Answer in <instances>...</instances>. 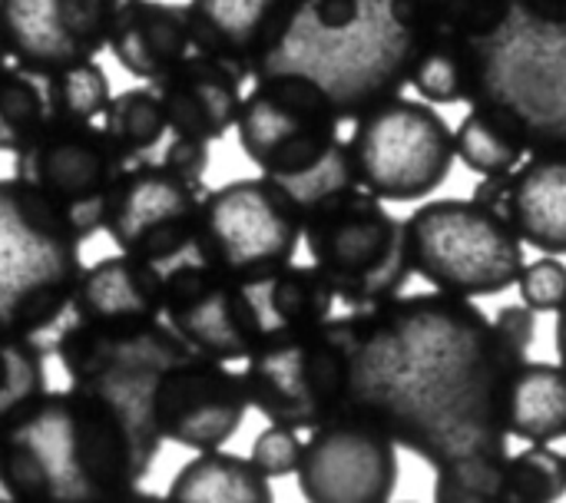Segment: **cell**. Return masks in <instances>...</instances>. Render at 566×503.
<instances>
[{
    "label": "cell",
    "instance_id": "f546056e",
    "mask_svg": "<svg viewBox=\"0 0 566 503\" xmlns=\"http://www.w3.org/2000/svg\"><path fill=\"white\" fill-rule=\"evenodd\" d=\"M50 129V99L43 70L7 60L0 66V153H20Z\"/></svg>",
    "mask_w": 566,
    "mask_h": 503
},
{
    "label": "cell",
    "instance_id": "d6986e66",
    "mask_svg": "<svg viewBox=\"0 0 566 503\" xmlns=\"http://www.w3.org/2000/svg\"><path fill=\"white\" fill-rule=\"evenodd\" d=\"M292 10L295 0H186L192 50L255 80L282 43Z\"/></svg>",
    "mask_w": 566,
    "mask_h": 503
},
{
    "label": "cell",
    "instance_id": "5bb4252c",
    "mask_svg": "<svg viewBox=\"0 0 566 503\" xmlns=\"http://www.w3.org/2000/svg\"><path fill=\"white\" fill-rule=\"evenodd\" d=\"M163 322L196 352L212 361H245L265 328L249 279L216 272L196 259L166 269Z\"/></svg>",
    "mask_w": 566,
    "mask_h": 503
},
{
    "label": "cell",
    "instance_id": "d6a6232c",
    "mask_svg": "<svg viewBox=\"0 0 566 503\" xmlns=\"http://www.w3.org/2000/svg\"><path fill=\"white\" fill-rule=\"evenodd\" d=\"M434 503H507V451L468 454L434 468Z\"/></svg>",
    "mask_w": 566,
    "mask_h": 503
},
{
    "label": "cell",
    "instance_id": "5b68a950",
    "mask_svg": "<svg viewBox=\"0 0 566 503\" xmlns=\"http://www.w3.org/2000/svg\"><path fill=\"white\" fill-rule=\"evenodd\" d=\"M302 239L335 302L352 312L398 298L415 275L405 219L368 189H352L305 216Z\"/></svg>",
    "mask_w": 566,
    "mask_h": 503
},
{
    "label": "cell",
    "instance_id": "836d02e7",
    "mask_svg": "<svg viewBox=\"0 0 566 503\" xmlns=\"http://www.w3.org/2000/svg\"><path fill=\"white\" fill-rule=\"evenodd\" d=\"M566 497V454L531 444L507 454V503H560Z\"/></svg>",
    "mask_w": 566,
    "mask_h": 503
},
{
    "label": "cell",
    "instance_id": "1f68e13d",
    "mask_svg": "<svg viewBox=\"0 0 566 503\" xmlns=\"http://www.w3.org/2000/svg\"><path fill=\"white\" fill-rule=\"evenodd\" d=\"M46 391V348L33 335L0 332V428Z\"/></svg>",
    "mask_w": 566,
    "mask_h": 503
},
{
    "label": "cell",
    "instance_id": "44dd1931",
    "mask_svg": "<svg viewBox=\"0 0 566 503\" xmlns=\"http://www.w3.org/2000/svg\"><path fill=\"white\" fill-rule=\"evenodd\" d=\"M242 80L245 76L222 60L192 50L172 70L149 80V86L156 90L172 133L216 143L239 119Z\"/></svg>",
    "mask_w": 566,
    "mask_h": 503
},
{
    "label": "cell",
    "instance_id": "8fae6325",
    "mask_svg": "<svg viewBox=\"0 0 566 503\" xmlns=\"http://www.w3.org/2000/svg\"><path fill=\"white\" fill-rule=\"evenodd\" d=\"M302 229V212L272 179H232L202 196L189 259L235 279H262L295 262Z\"/></svg>",
    "mask_w": 566,
    "mask_h": 503
},
{
    "label": "cell",
    "instance_id": "277c9868",
    "mask_svg": "<svg viewBox=\"0 0 566 503\" xmlns=\"http://www.w3.org/2000/svg\"><path fill=\"white\" fill-rule=\"evenodd\" d=\"M332 96L302 73H265L242 96L235 119L242 153L305 216L361 189Z\"/></svg>",
    "mask_w": 566,
    "mask_h": 503
},
{
    "label": "cell",
    "instance_id": "4dcf8cb0",
    "mask_svg": "<svg viewBox=\"0 0 566 503\" xmlns=\"http://www.w3.org/2000/svg\"><path fill=\"white\" fill-rule=\"evenodd\" d=\"M46 76V99H50V126H80L96 123L109 99V76L96 60L43 70Z\"/></svg>",
    "mask_w": 566,
    "mask_h": 503
},
{
    "label": "cell",
    "instance_id": "ffe728a7",
    "mask_svg": "<svg viewBox=\"0 0 566 503\" xmlns=\"http://www.w3.org/2000/svg\"><path fill=\"white\" fill-rule=\"evenodd\" d=\"M166 269L133 255H106L83 265L63 322L83 328H139L163 318Z\"/></svg>",
    "mask_w": 566,
    "mask_h": 503
},
{
    "label": "cell",
    "instance_id": "7c38bea8",
    "mask_svg": "<svg viewBox=\"0 0 566 503\" xmlns=\"http://www.w3.org/2000/svg\"><path fill=\"white\" fill-rule=\"evenodd\" d=\"M358 182L381 202L431 196L454 166V133L424 99H385L355 119L348 136Z\"/></svg>",
    "mask_w": 566,
    "mask_h": 503
},
{
    "label": "cell",
    "instance_id": "60d3db41",
    "mask_svg": "<svg viewBox=\"0 0 566 503\" xmlns=\"http://www.w3.org/2000/svg\"><path fill=\"white\" fill-rule=\"evenodd\" d=\"M557 355H560V365L566 368V302L557 308Z\"/></svg>",
    "mask_w": 566,
    "mask_h": 503
},
{
    "label": "cell",
    "instance_id": "f35d334b",
    "mask_svg": "<svg viewBox=\"0 0 566 503\" xmlns=\"http://www.w3.org/2000/svg\"><path fill=\"white\" fill-rule=\"evenodd\" d=\"M156 163H163L169 172H176V176H182L189 182H202V176L209 169V143L206 139H196V136L169 133V139L163 143Z\"/></svg>",
    "mask_w": 566,
    "mask_h": 503
},
{
    "label": "cell",
    "instance_id": "3957f363",
    "mask_svg": "<svg viewBox=\"0 0 566 503\" xmlns=\"http://www.w3.org/2000/svg\"><path fill=\"white\" fill-rule=\"evenodd\" d=\"M431 30V0H295L265 73H302L335 103L342 123L401 96Z\"/></svg>",
    "mask_w": 566,
    "mask_h": 503
},
{
    "label": "cell",
    "instance_id": "e0dca14e",
    "mask_svg": "<svg viewBox=\"0 0 566 503\" xmlns=\"http://www.w3.org/2000/svg\"><path fill=\"white\" fill-rule=\"evenodd\" d=\"M126 0H0V33L13 63L60 70L96 60Z\"/></svg>",
    "mask_w": 566,
    "mask_h": 503
},
{
    "label": "cell",
    "instance_id": "7a4b0ae2",
    "mask_svg": "<svg viewBox=\"0 0 566 503\" xmlns=\"http://www.w3.org/2000/svg\"><path fill=\"white\" fill-rule=\"evenodd\" d=\"M153 378L70 381L0 428V491L17 503H116L139 491L163 438Z\"/></svg>",
    "mask_w": 566,
    "mask_h": 503
},
{
    "label": "cell",
    "instance_id": "e575fe53",
    "mask_svg": "<svg viewBox=\"0 0 566 503\" xmlns=\"http://www.w3.org/2000/svg\"><path fill=\"white\" fill-rule=\"evenodd\" d=\"M517 0H431V17L438 27L471 40L488 43L514 17Z\"/></svg>",
    "mask_w": 566,
    "mask_h": 503
},
{
    "label": "cell",
    "instance_id": "ee69618b",
    "mask_svg": "<svg viewBox=\"0 0 566 503\" xmlns=\"http://www.w3.org/2000/svg\"><path fill=\"white\" fill-rule=\"evenodd\" d=\"M0 503H17V501H10V497H0Z\"/></svg>",
    "mask_w": 566,
    "mask_h": 503
},
{
    "label": "cell",
    "instance_id": "ab89813d",
    "mask_svg": "<svg viewBox=\"0 0 566 503\" xmlns=\"http://www.w3.org/2000/svg\"><path fill=\"white\" fill-rule=\"evenodd\" d=\"M521 13L544 20V23H566V0H517Z\"/></svg>",
    "mask_w": 566,
    "mask_h": 503
},
{
    "label": "cell",
    "instance_id": "83f0119b",
    "mask_svg": "<svg viewBox=\"0 0 566 503\" xmlns=\"http://www.w3.org/2000/svg\"><path fill=\"white\" fill-rule=\"evenodd\" d=\"M454 153L478 176H504L531 156V146L514 113L494 103H471L454 133Z\"/></svg>",
    "mask_w": 566,
    "mask_h": 503
},
{
    "label": "cell",
    "instance_id": "603a6c76",
    "mask_svg": "<svg viewBox=\"0 0 566 503\" xmlns=\"http://www.w3.org/2000/svg\"><path fill=\"white\" fill-rule=\"evenodd\" d=\"M504 219L527 245L566 255V153H531L511 172Z\"/></svg>",
    "mask_w": 566,
    "mask_h": 503
},
{
    "label": "cell",
    "instance_id": "9c48e42d",
    "mask_svg": "<svg viewBox=\"0 0 566 503\" xmlns=\"http://www.w3.org/2000/svg\"><path fill=\"white\" fill-rule=\"evenodd\" d=\"M352 352L345 318L262 342L245 358V395L269 425L312 431L348 408Z\"/></svg>",
    "mask_w": 566,
    "mask_h": 503
},
{
    "label": "cell",
    "instance_id": "74e56055",
    "mask_svg": "<svg viewBox=\"0 0 566 503\" xmlns=\"http://www.w3.org/2000/svg\"><path fill=\"white\" fill-rule=\"evenodd\" d=\"M494 338L504 352V358L517 368L527 361V352L537 338V312H531L524 302L521 305H504L497 308V315L491 318Z\"/></svg>",
    "mask_w": 566,
    "mask_h": 503
},
{
    "label": "cell",
    "instance_id": "2e32d148",
    "mask_svg": "<svg viewBox=\"0 0 566 503\" xmlns=\"http://www.w3.org/2000/svg\"><path fill=\"white\" fill-rule=\"evenodd\" d=\"M149 411L163 441L189 451H219L249 415L242 371L189 352L153 378Z\"/></svg>",
    "mask_w": 566,
    "mask_h": 503
},
{
    "label": "cell",
    "instance_id": "f1b7e54d",
    "mask_svg": "<svg viewBox=\"0 0 566 503\" xmlns=\"http://www.w3.org/2000/svg\"><path fill=\"white\" fill-rule=\"evenodd\" d=\"M103 133L123 153L126 163H149L159 156L172 129L166 123L156 90L146 83V86H129L109 99L103 113Z\"/></svg>",
    "mask_w": 566,
    "mask_h": 503
},
{
    "label": "cell",
    "instance_id": "7bdbcfd3",
    "mask_svg": "<svg viewBox=\"0 0 566 503\" xmlns=\"http://www.w3.org/2000/svg\"><path fill=\"white\" fill-rule=\"evenodd\" d=\"M10 60V53H7V43H3V33H0V66Z\"/></svg>",
    "mask_w": 566,
    "mask_h": 503
},
{
    "label": "cell",
    "instance_id": "4fadbf2b",
    "mask_svg": "<svg viewBox=\"0 0 566 503\" xmlns=\"http://www.w3.org/2000/svg\"><path fill=\"white\" fill-rule=\"evenodd\" d=\"M202 196V182H189L156 159L129 163L113 189L103 229L123 255L172 269L192 252Z\"/></svg>",
    "mask_w": 566,
    "mask_h": 503
},
{
    "label": "cell",
    "instance_id": "d4e9b609",
    "mask_svg": "<svg viewBox=\"0 0 566 503\" xmlns=\"http://www.w3.org/2000/svg\"><path fill=\"white\" fill-rule=\"evenodd\" d=\"M265 328V342L289 332H305L332 318L335 292L315 265H285L262 279H249Z\"/></svg>",
    "mask_w": 566,
    "mask_h": 503
},
{
    "label": "cell",
    "instance_id": "7402d4cb",
    "mask_svg": "<svg viewBox=\"0 0 566 503\" xmlns=\"http://www.w3.org/2000/svg\"><path fill=\"white\" fill-rule=\"evenodd\" d=\"M106 46L126 73L139 80L163 76L192 53V27L186 3L126 0L113 20Z\"/></svg>",
    "mask_w": 566,
    "mask_h": 503
},
{
    "label": "cell",
    "instance_id": "52a82bcc",
    "mask_svg": "<svg viewBox=\"0 0 566 503\" xmlns=\"http://www.w3.org/2000/svg\"><path fill=\"white\" fill-rule=\"evenodd\" d=\"M411 269L434 292L454 298L501 295L524 272L517 229L474 199H434L405 219Z\"/></svg>",
    "mask_w": 566,
    "mask_h": 503
},
{
    "label": "cell",
    "instance_id": "6da1fadb",
    "mask_svg": "<svg viewBox=\"0 0 566 503\" xmlns=\"http://www.w3.org/2000/svg\"><path fill=\"white\" fill-rule=\"evenodd\" d=\"M345 328L348 408L385 428L398 448L431 468L507 451L504 405L514 365L471 298L398 295L348 312Z\"/></svg>",
    "mask_w": 566,
    "mask_h": 503
},
{
    "label": "cell",
    "instance_id": "9a60e30c",
    "mask_svg": "<svg viewBox=\"0 0 566 503\" xmlns=\"http://www.w3.org/2000/svg\"><path fill=\"white\" fill-rule=\"evenodd\" d=\"M295 478L305 503H391L398 444L371 418L345 408L312 428Z\"/></svg>",
    "mask_w": 566,
    "mask_h": 503
},
{
    "label": "cell",
    "instance_id": "8d00e7d4",
    "mask_svg": "<svg viewBox=\"0 0 566 503\" xmlns=\"http://www.w3.org/2000/svg\"><path fill=\"white\" fill-rule=\"evenodd\" d=\"M302 438L295 428H285V425H269L255 444H252V454L249 461L272 481V478H289L298 471V461H302Z\"/></svg>",
    "mask_w": 566,
    "mask_h": 503
},
{
    "label": "cell",
    "instance_id": "ac0fdd59",
    "mask_svg": "<svg viewBox=\"0 0 566 503\" xmlns=\"http://www.w3.org/2000/svg\"><path fill=\"white\" fill-rule=\"evenodd\" d=\"M189 352L192 348L163 318L139 328H83L60 322L53 338V355L70 381L149 378Z\"/></svg>",
    "mask_w": 566,
    "mask_h": 503
},
{
    "label": "cell",
    "instance_id": "4316f807",
    "mask_svg": "<svg viewBox=\"0 0 566 503\" xmlns=\"http://www.w3.org/2000/svg\"><path fill=\"white\" fill-rule=\"evenodd\" d=\"M408 83L424 103H471L478 93V43L438 27L431 17V30L415 56Z\"/></svg>",
    "mask_w": 566,
    "mask_h": 503
},
{
    "label": "cell",
    "instance_id": "484cf974",
    "mask_svg": "<svg viewBox=\"0 0 566 503\" xmlns=\"http://www.w3.org/2000/svg\"><path fill=\"white\" fill-rule=\"evenodd\" d=\"M166 503H275V494L249 458L199 451L169 481Z\"/></svg>",
    "mask_w": 566,
    "mask_h": 503
},
{
    "label": "cell",
    "instance_id": "d590c367",
    "mask_svg": "<svg viewBox=\"0 0 566 503\" xmlns=\"http://www.w3.org/2000/svg\"><path fill=\"white\" fill-rule=\"evenodd\" d=\"M517 289L531 312H557L566 302V265L557 255H544L524 265Z\"/></svg>",
    "mask_w": 566,
    "mask_h": 503
},
{
    "label": "cell",
    "instance_id": "cb8c5ba5",
    "mask_svg": "<svg viewBox=\"0 0 566 503\" xmlns=\"http://www.w3.org/2000/svg\"><path fill=\"white\" fill-rule=\"evenodd\" d=\"M507 438L524 444H554L566 438V368L524 361L514 368L504 405Z\"/></svg>",
    "mask_w": 566,
    "mask_h": 503
},
{
    "label": "cell",
    "instance_id": "8992f818",
    "mask_svg": "<svg viewBox=\"0 0 566 503\" xmlns=\"http://www.w3.org/2000/svg\"><path fill=\"white\" fill-rule=\"evenodd\" d=\"M80 272V242L13 176L0 179V332H53Z\"/></svg>",
    "mask_w": 566,
    "mask_h": 503
},
{
    "label": "cell",
    "instance_id": "ba28073f",
    "mask_svg": "<svg viewBox=\"0 0 566 503\" xmlns=\"http://www.w3.org/2000/svg\"><path fill=\"white\" fill-rule=\"evenodd\" d=\"M517 116L531 153H566V23H544L521 7L507 27L478 43V93Z\"/></svg>",
    "mask_w": 566,
    "mask_h": 503
},
{
    "label": "cell",
    "instance_id": "30bf717a",
    "mask_svg": "<svg viewBox=\"0 0 566 503\" xmlns=\"http://www.w3.org/2000/svg\"><path fill=\"white\" fill-rule=\"evenodd\" d=\"M126 166L103 126H50L13 156V179L83 245L103 232L113 189Z\"/></svg>",
    "mask_w": 566,
    "mask_h": 503
},
{
    "label": "cell",
    "instance_id": "b9f144b4",
    "mask_svg": "<svg viewBox=\"0 0 566 503\" xmlns=\"http://www.w3.org/2000/svg\"><path fill=\"white\" fill-rule=\"evenodd\" d=\"M116 503H166V497H159V494H149V491H133V494L119 497Z\"/></svg>",
    "mask_w": 566,
    "mask_h": 503
}]
</instances>
